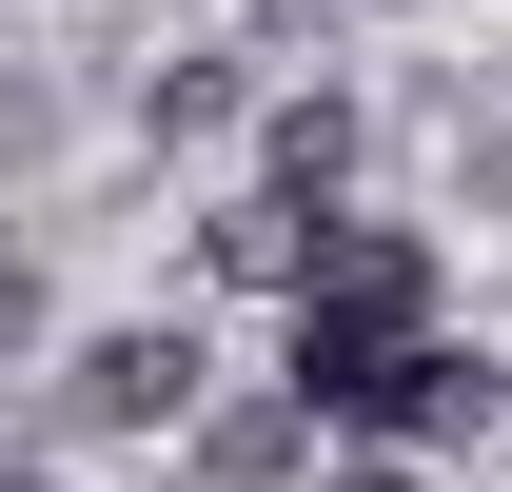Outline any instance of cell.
I'll return each instance as SVG.
<instances>
[{"instance_id":"cell-1","label":"cell","mask_w":512,"mask_h":492,"mask_svg":"<svg viewBox=\"0 0 512 492\" xmlns=\"http://www.w3.org/2000/svg\"><path fill=\"white\" fill-rule=\"evenodd\" d=\"M394 335H434V237H394V217H335L316 237V276H296V394L316 414H355V374L394 355Z\"/></svg>"},{"instance_id":"cell-2","label":"cell","mask_w":512,"mask_h":492,"mask_svg":"<svg viewBox=\"0 0 512 492\" xmlns=\"http://www.w3.org/2000/svg\"><path fill=\"white\" fill-rule=\"evenodd\" d=\"M60 414L79 433H178L197 414V335H178V315H158V335H99V355L60 374Z\"/></svg>"},{"instance_id":"cell-3","label":"cell","mask_w":512,"mask_h":492,"mask_svg":"<svg viewBox=\"0 0 512 492\" xmlns=\"http://www.w3.org/2000/svg\"><path fill=\"white\" fill-rule=\"evenodd\" d=\"M473 394H493V374L453 355V335H394V355L355 374V433H414V453H434V433H473Z\"/></svg>"},{"instance_id":"cell-4","label":"cell","mask_w":512,"mask_h":492,"mask_svg":"<svg viewBox=\"0 0 512 492\" xmlns=\"http://www.w3.org/2000/svg\"><path fill=\"white\" fill-rule=\"evenodd\" d=\"M296 453H316V394H296V374H276V394H237V414H197V473H217V492H276Z\"/></svg>"},{"instance_id":"cell-5","label":"cell","mask_w":512,"mask_h":492,"mask_svg":"<svg viewBox=\"0 0 512 492\" xmlns=\"http://www.w3.org/2000/svg\"><path fill=\"white\" fill-rule=\"evenodd\" d=\"M316 237H335V197H276V178H256L237 217H217V276H256V296H296V276H316Z\"/></svg>"},{"instance_id":"cell-6","label":"cell","mask_w":512,"mask_h":492,"mask_svg":"<svg viewBox=\"0 0 512 492\" xmlns=\"http://www.w3.org/2000/svg\"><path fill=\"white\" fill-rule=\"evenodd\" d=\"M256 158H276V197H335V178H355V99H276Z\"/></svg>"},{"instance_id":"cell-7","label":"cell","mask_w":512,"mask_h":492,"mask_svg":"<svg viewBox=\"0 0 512 492\" xmlns=\"http://www.w3.org/2000/svg\"><path fill=\"white\" fill-rule=\"evenodd\" d=\"M20 335H40V276H20V256H0V355H20Z\"/></svg>"},{"instance_id":"cell-8","label":"cell","mask_w":512,"mask_h":492,"mask_svg":"<svg viewBox=\"0 0 512 492\" xmlns=\"http://www.w3.org/2000/svg\"><path fill=\"white\" fill-rule=\"evenodd\" d=\"M335 492H434V473H335Z\"/></svg>"}]
</instances>
